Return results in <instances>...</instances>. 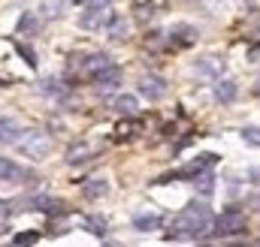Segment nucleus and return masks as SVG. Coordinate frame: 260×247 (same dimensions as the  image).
Returning <instances> with one entry per match:
<instances>
[{
    "mask_svg": "<svg viewBox=\"0 0 260 247\" xmlns=\"http://www.w3.org/2000/svg\"><path fill=\"white\" fill-rule=\"evenodd\" d=\"M164 88H167V81L157 78V75H142L139 78V94L145 100H160L164 97Z\"/></svg>",
    "mask_w": 260,
    "mask_h": 247,
    "instance_id": "39448f33",
    "label": "nucleus"
},
{
    "mask_svg": "<svg viewBox=\"0 0 260 247\" xmlns=\"http://www.w3.org/2000/svg\"><path fill=\"white\" fill-rule=\"evenodd\" d=\"M18 133H21V127L12 121V118H0V142H3V145L15 142V139H18Z\"/></svg>",
    "mask_w": 260,
    "mask_h": 247,
    "instance_id": "4468645a",
    "label": "nucleus"
},
{
    "mask_svg": "<svg viewBox=\"0 0 260 247\" xmlns=\"http://www.w3.org/2000/svg\"><path fill=\"white\" fill-rule=\"evenodd\" d=\"M212 208L206 205V202H188L185 208H182V214L176 217V226H173V232H176V238H206V235H212Z\"/></svg>",
    "mask_w": 260,
    "mask_h": 247,
    "instance_id": "f257e3e1",
    "label": "nucleus"
},
{
    "mask_svg": "<svg viewBox=\"0 0 260 247\" xmlns=\"http://www.w3.org/2000/svg\"><path fill=\"white\" fill-rule=\"evenodd\" d=\"M12 211H18V205L9 202V199H0V217H6V214H12Z\"/></svg>",
    "mask_w": 260,
    "mask_h": 247,
    "instance_id": "393cba45",
    "label": "nucleus"
},
{
    "mask_svg": "<svg viewBox=\"0 0 260 247\" xmlns=\"http://www.w3.org/2000/svg\"><path fill=\"white\" fill-rule=\"evenodd\" d=\"M115 109H118V112H124V115H133V112L139 109V103H136V97H133V94H121V97L115 100Z\"/></svg>",
    "mask_w": 260,
    "mask_h": 247,
    "instance_id": "f3484780",
    "label": "nucleus"
},
{
    "mask_svg": "<svg viewBox=\"0 0 260 247\" xmlns=\"http://www.w3.org/2000/svg\"><path fill=\"white\" fill-rule=\"evenodd\" d=\"M170 36H173V43H176V46H185V49L197 43V30L191 27V24H176V27L170 30Z\"/></svg>",
    "mask_w": 260,
    "mask_h": 247,
    "instance_id": "6e6552de",
    "label": "nucleus"
},
{
    "mask_svg": "<svg viewBox=\"0 0 260 247\" xmlns=\"http://www.w3.org/2000/svg\"><path fill=\"white\" fill-rule=\"evenodd\" d=\"M12 145H15L18 154H24V157H30V160H43V157H49V151H52V139H49L46 133H37V130H27V133L21 130Z\"/></svg>",
    "mask_w": 260,
    "mask_h": 247,
    "instance_id": "f03ea898",
    "label": "nucleus"
},
{
    "mask_svg": "<svg viewBox=\"0 0 260 247\" xmlns=\"http://www.w3.org/2000/svg\"><path fill=\"white\" fill-rule=\"evenodd\" d=\"M61 6H64V0H46V3L40 6V15H43V18H58V15H61Z\"/></svg>",
    "mask_w": 260,
    "mask_h": 247,
    "instance_id": "6ab92c4d",
    "label": "nucleus"
},
{
    "mask_svg": "<svg viewBox=\"0 0 260 247\" xmlns=\"http://www.w3.org/2000/svg\"><path fill=\"white\" fill-rule=\"evenodd\" d=\"M82 226H85V229H91L97 238H103V235H106V223H103L100 217H85V220H82Z\"/></svg>",
    "mask_w": 260,
    "mask_h": 247,
    "instance_id": "aec40b11",
    "label": "nucleus"
},
{
    "mask_svg": "<svg viewBox=\"0 0 260 247\" xmlns=\"http://www.w3.org/2000/svg\"><path fill=\"white\" fill-rule=\"evenodd\" d=\"M245 232V214L239 208H230L227 214L212 220V235H239Z\"/></svg>",
    "mask_w": 260,
    "mask_h": 247,
    "instance_id": "20e7f679",
    "label": "nucleus"
},
{
    "mask_svg": "<svg viewBox=\"0 0 260 247\" xmlns=\"http://www.w3.org/2000/svg\"><path fill=\"white\" fill-rule=\"evenodd\" d=\"M88 154H91V145L79 142V145H73V148L67 151V163H82V157H88Z\"/></svg>",
    "mask_w": 260,
    "mask_h": 247,
    "instance_id": "a211bd4d",
    "label": "nucleus"
},
{
    "mask_svg": "<svg viewBox=\"0 0 260 247\" xmlns=\"http://www.w3.org/2000/svg\"><path fill=\"white\" fill-rule=\"evenodd\" d=\"M18 178H24V169H21L18 163L6 160V157H0V184H6V181H18Z\"/></svg>",
    "mask_w": 260,
    "mask_h": 247,
    "instance_id": "9d476101",
    "label": "nucleus"
},
{
    "mask_svg": "<svg viewBox=\"0 0 260 247\" xmlns=\"http://www.w3.org/2000/svg\"><path fill=\"white\" fill-rule=\"evenodd\" d=\"M194 187L200 196H212V190H215V178L212 175H203V172H197L194 175Z\"/></svg>",
    "mask_w": 260,
    "mask_h": 247,
    "instance_id": "dca6fc26",
    "label": "nucleus"
},
{
    "mask_svg": "<svg viewBox=\"0 0 260 247\" xmlns=\"http://www.w3.org/2000/svg\"><path fill=\"white\" fill-rule=\"evenodd\" d=\"M215 163H218V154H200V157H197V163H191L188 169H182V172H179V178H194L197 172H206V169H212Z\"/></svg>",
    "mask_w": 260,
    "mask_h": 247,
    "instance_id": "0eeeda50",
    "label": "nucleus"
},
{
    "mask_svg": "<svg viewBox=\"0 0 260 247\" xmlns=\"http://www.w3.org/2000/svg\"><path fill=\"white\" fill-rule=\"evenodd\" d=\"M34 27H37V18L34 15H24L21 24H18V30H34Z\"/></svg>",
    "mask_w": 260,
    "mask_h": 247,
    "instance_id": "a878e982",
    "label": "nucleus"
},
{
    "mask_svg": "<svg viewBox=\"0 0 260 247\" xmlns=\"http://www.w3.org/2000/svg\"><path fill=\"white\" fill-rule=\"evenodd\" d=\"M109 63H112V61H109V55H100V52H94V55H85V58H82L79 69H82V72L91 78V75H97V72H100L103 66H109Z\"/></svg>",
    "mask_w": 260,
    "mask_h": 247,
    "instance_id": "423d86ee",
    "label": "nucleus"
},
{
    "mask_svg": "<svg viewBox=\"0 0 260 247\" xmlns=\"http://www.w3.org/2000/svg\"><path fill=\"white\" fill-rule=\"evenodd\" d=\"M133 226H136L139 232H151V229L160 226V214H136V217H133Z\"/></svg>",
    "mask_w": 260,
    "mask_h": 247,
    "instance_id": "2eb2a0df",
    "label": "nucleus"
},
{
    "mask_svg": "<svg viewBox=\"0 0 260 247\" xmlns=\"http://www.w3.org/2000/svg\"><path fill=\"white\" fill-rule=\"evenodd\" d=\"M254 205H257V211H260V196H257V199H254Z\"/></svg>",
    "mask_w": 260,
    "mask_h": 247,
    "instance_id": "cd10ccee",
    "label": "nucleus"
},
{
    "mask_svg": "<svg viewBox=\"0 0 260 247\" xmlns=\"http://www.w3.org/2000/svg\"><path fill=\"white\" fill-rule=\"evenodd\" d=\"M254 91H257V94H260V78H257V88H254Z\"/></svg>",
    "mask_w": 260,
    "mask_h": 247,
    "instance_id": "c85d7f7f",
    "label": "nucleus"
},
{
    "mask_svg": "<svg viewBox=\"0 0 260 247\" xmlns=\"http://www.w3.org/2000/svg\"><path fill=\"white\" fill-rule=\"evenodd\" d=\"M91 78H94L97 85H109V88H115V85L121 81V69H118L115 63H109V66H103V69H100L97 75H91Z\"/></svg>",
    "mask_w": 260,
    "mask_h": 247,
    "instance_id": "f8f14e48",
    "label": "nucleus"
},
{
    "mask_svg": "<svg viewBox=\"0 0 260 247\" xmlns=\"http://www.w3.org/2000/svg\"><path fill=\"white\" fill-rule=\"evenodd\" d=\"M82 193H85L88 199H103V196L109 193V184H106V181H100V178H91V181H85V184H82Z\"/></svg>",
    "mask_w": 260,
    "mask_h": 247,
    "instance_id": "ddd939ff",
    "label": "nucleus"
},
{
    "mask_svg": "<svg viewBox=\"0 0 260 247\" xmlns=\"http://www.w3.org/2000/svg\"><path fill=\"white\" fill-rule=\"evenodd\" d=\"M139 127L136 124H130V121H121L118 127H115V133H118V139H127V133H136Z\"/></svg>",
    "mask_w": 260,
    "mask_h": 247,
    "instance_id": "b1692460",
    "label": "nucleus"
},
{
    "mask_svg": "<svg viewBox=\"0 0 260 247\" xmlns=\"http://www.w3.org/2000/svg\"><path fill=\"white\" fill-rule=\"evenodd\" d=\"M12 241H15V244H34V241H40V232H37V229H24V232H18Z\"/></svg>",
    "mask_w": 260,
    "mask_h": 247,
    "instance_id": "412c9836",
    "label": "nucleus"
},
{
    "mask_svg": "<svg viewBox=\"0 0 260 247\" xmlns=\"http://www.w3.org/2000/svg\"><path fill=\"white\" fill-rule=\"evenodd\" d=\"M236 94H239V91H236V81H233V78H230V81H227V78H221V81L215 85V100H218V103H224V106H227V103H233V100H236Z\"/></svg>",
    "mask_w": 260,
    "mask_h": 247,
    "instance_id": "1a4fd4ad",
    "label": "nucleus"
},
{
    "mask_svg": "<svg viewBox=\"0 0 260 247\" xmlns=\"http://www.w3.org/2000/svg\"><path fill=\"white\" fill-rule=\"evenodd\" d=\"M79 24H82L85 30H109V27L115 24V12H112V6H109V3L85 6V12H82Z\"/></svg>",
    "mask_w": 260,
    "mask_h": 247,
    "instance_id": "7ed1b4c3",
    "label": "nucleus"
},
{
    "mask_svg": "<svg viewBox=\"0 0 260 247\" xmlns=\"http://www.w3.org/2000/svg\"><path fill=\"white\" fill-rule=\"evenodd\" d=\"M64 88H58V78H46L43 85H40V94H49V97H55V94H61Z\"/></svg>",
    "mask_w": 260,
    "mask_h": 247,
    "instance_id": "4be33fe9",
    "label": "nucleus"
},
{
    "mask_svg": "<svg viewBox=\"0 0 260 247\" xmlns=\"http://www.w3.org/2000/svg\"><path fill=\"white\" fill-rule=\"evenodd\" d=\"M221 69H224V63L218 61V58H200V61H197V75L218 78V75H221Z\"/></svg>",
    "mask_w": 260,
    "mask_h": 247,
    "instance_id": "9b49d317",
    "label": "nucleus"
},
{
    "mask_svg": "<svg viewBox=\"0 0 260 247\" xmlns=\"http://www.w3.org/2000/svg\"><path fill=\"white\" fill-rule=\"evenodd\" d=\"M242 139H245L248 145H257L260 148V127H245V130H242Z\"/></svg>",
    "mask_w": 260,
    "mask_h": 247,
    "instance_id": "5701e85b",
    "label": "nucleus"
},
{
    "mask_svg": "<svg viewBox=\"0 0 260 247\" xmlns=\"http://www.w3.org/2000/svg\"><path fill=\"white\" fill-rule=\"evenodd\" d=\"M97 3H109V0H85V6H97Z\"/></svg>",
    "mask_w": 260,
    "mask_h": 247,
    "instance_id": "bb28decb",
    "label": "nucleus"
}]
</instances>
